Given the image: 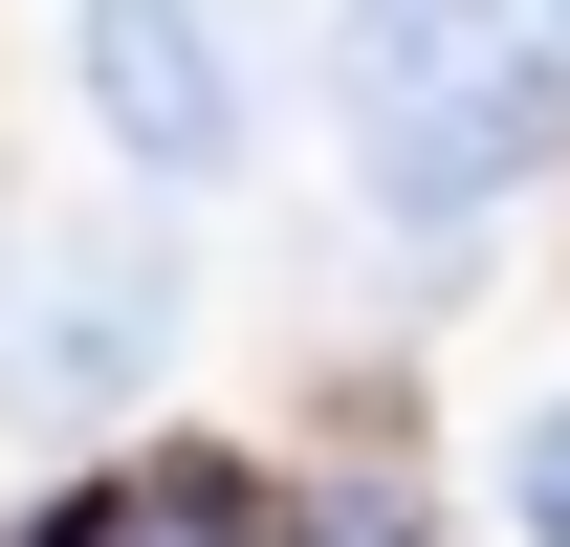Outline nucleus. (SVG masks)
Listing matches in <instances>:
<instances>
[{
  "label": "nucleus",
  "instance_id": "f257e3e1",
  "mask_svg": "<svg viewBox=\"0 0 570 547\" xmlns=\"http://www.w3.org/2000/svg\"><path fill=\"white\" fill-rule=\"evenodd\" d=\"M549 153H570V44H504V22H395L373 88H352V198L373 219H483Z\"/></svg>",
  "mask_w": 570,
  "mask_h": 547
},
{
  "label": "nucleus",
  "instance_id": "f03ea898",
  "mask_svg": "<svg viewBox=\"0 0 570 547\" xmlns=\"http://www.w3.org/2000/svg\"><path fill=\"white\" fill-rule=\"evenodd\" d=\"M67 67H88V132L132 176H176V198H219L264 153V67H242L219 0H67Z\"/></svg>",
  "mask_w": 570,
  "mask_h": 547
},
{
  "label": "nucleus",
  "instance_id": "7ed1b4c3",
  "mask_svg": "<svg viewBox=\"0 0 570 547\" xmlns=\"http://www.w3.org/2000/svg\"><path fill=\"white\" fill-rule=\"evenodd\" d=\"M176 241H132V219H67V241H22V329H0V395L22 416H110L176 372Z\"/></svg>",
  "mask_w": 570,
  "mask_h": 547
},
{
  "label": "nucleus",
  "instance_id": "20e7f679",
  "mask_svg": "<svg viewBox=\"0 0 570 547\" xmlns=\"http://www.w3.org/2000/svg\"><path fill=\"white\" fill-rule=\"evenodd\" d=\"M67 526H264V481L242 460H132V481H88Z\"/></svg>",
  "mask_w": 570,
  "mask_h": 547
},
{
  "label": "nucleus",
  "instance_id": "39448f33",
  "mask_svg": "<svg viewBox=\"0 0 570 547\" xmlns=\"http://www.w3.org/2000/svg\"><path fill=\"white\" fill-rule=\"evenodd\" d=\"M504 504H527V526H549V547H570V395H549V416H527V438H504Z\"/></svg>",
  "mask_w": 570,
  "mask_h": 547
},
{
  "label": "nucleus",
  "instance_id": "423d86ee",
  "mask_svg": "<svg viewBox=\"0 0 570 547\" xmlns=\"http://www.w3.org/2000/svg\"><path fill=\"white\" fill-rule=\"evenodd\" d=\"M352 22H373V44H395V22H483V0H352Z\"/></svg>",
  "mask_w": 570,
  "mask_h": 547
},
{
  "label": "nucleus",
  "instance_id": "0eeeda50",
  "mask_svg": "<svg viewBox=\"0 0 570 547\" xmlns=\"http://www.w3.org/2000/svg\"><path fill=\"white\" fill-rule=\"evenodd\" d=\"M549 44H570V0H549Z\"/></svg>",
  "mask_w": 570,
  "mask_h": 547
}]
</instances>
